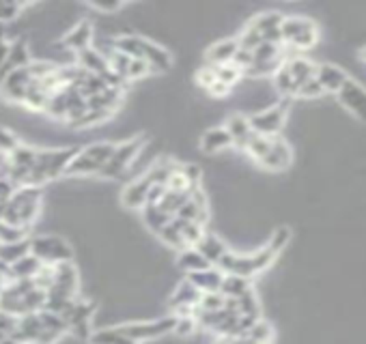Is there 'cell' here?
Returning a JSON list of instances; mask_svg holds the SVG:
<instances>
[{"mask_svg":"<svg viewBox=\"0 0 366 344\" xmlns=\"http://www.w3.org/2000/svg\"><path fill=\"white\" fill-rule=\"evenodd\" d=\"M78 153H80L78 148L39 151V155H37V162H34L24 187H42L44 183L61 177L63 172H67L69 164L73 162V158H76Z\"/></svg>","mask_w":366,"mask_h":344,"instance_id":"obj_1","label":"cell"},{"mask_svg":"<svg viewBox=\"0 0 366 344\" xmlns=\"http://www.w3.org/2000/svg\"><path fill=\"white\" fill-rule=\"evenodd\" d=\"M42 189L39 187H18L11 200L7 203L5 215L0 222H7L13 226H28L37 213H39Z\"/></svg>","mask_w":366,"mask_h":344,"instance_id":"obj_2","label":"cell"},{"mask_svg":"<svg viewBox=\"0 0 366 344\" xmlns=\"http://www.w3.org/2000/svg\"><path fill=\"white\" fill-rule=\"evenodd\" d=\"M117 146L110 144V142H99V144H93L84 151H80L73 162L69 164L67 172L65 174H91V172H99L108 162L110 158L115 155Z\"/></svg>","mask_w":366,"mask_h":344,"instance_id":"obj_3","label":"cell"},{"mask_svg":"<svg viewBox=\"0 0 366 344\" xmlns=\"http://www.w3.org/2000/svg\"><path fill=\"white\" fill-rule=\"evenodd\" d=\"M280 30L293 48H313L317 44V26L306 18H284Z\"/></svg>","mask_w":366,"mask_h":344,"instance_id":"obj_4","label":"cell"},{"mask_svg":"<svg viewBox=\"0 0 366 344\" xmlns=\"http://www.w3.org/2000/svg\"><path fill=\"white\" fill-rule=\"evenodd\" d=\"M30 254L42 258L46 265H58L71 260V248L61 237H37L30 239Z\"/></svg>","mask_w":366,"mask_h":344,"instance_id":"obj_5","label":"cell"},{"mask_svg":"<svg viewBox=\"0 0 366 344\" xmlns=\"http://www.w3.org/2000/svg\"><path fill=\"white\" fill-rule=\"evenodd\" d=\"M286 108H289V99H284L280 106H274L265 112H259V114H254V117H250V125H252L254 134L274 138L284 123Z\"/></svg>","mask_w":366,"mask_h":344,"instance_id":"obj_6","label":"cell"},{"mask_svg":"<svg viewBox=\"0 0 366 344\" xmlns=\"http://www.w3.org/2000/svg\"><path fill=\"white\" fill-rule=\"evenodd\" d=\"M140 146H142V138H134V140H130V142L119 144L117 151H115V155L110 158V162L99 170V174L106 177V179H117V177H121V172H123V170L132 164V160L138 155Z\"/></svg>","mask_w":366,"mask_h":344,"instance_id":"obj_7","label":"cell"},{"mask_svg":"<svg viewBox=\"0 0 366 344\" xmlns=\"http://www.w3.org/2000/svg\"><path fill=\"white\" fill-rule=\"evenodd\" d=\"M177 327V319H162L156 323H134V325H123L119 327L121 333H125L132 340H151L158 336H164L168 331H172Z\"/></svg>","mask_w":366,"mask_h":344,"instance_id":"obj_8","label":"cell"},{"mask_svg":"<svg viewBox=\"0 0 366 344\" xmlns=\"http://www.w3.org/2000/svg\"><path fill=\"white\" fill-rule=\"evenodd\" d=\"M30 82H32L30 71H28V67H24V69H18V71H13L11 75H7L5 82L0 84V89H3V95H5L9 101L24 103Z\"/></svg>","mask_w":366,"mask_h":344,"instance_id":"obj_9","label":"cell"},{"mask_svg":"<svg viewBox=\"0 0 366 344\" xmlns=\"http://www.w3.org/2000/svg\"><path fill=\"white\" fill-rule=\"evenodd\" d=\"M339 97H341V103H343L347 110H351L358 119L366 121V91H364L358 82L347 80L345 87L341 89Z\"/></svg>","mask_w":366,"mask_h":344,"instance_id":"obj_10","label":"cell"},{"mask_svg":"<svg viewBox=\"0 0 366 344\" xmlns=\"http://www.w3.org/2000/svg\"><path fill=\"white\" fill-rule=\"evenodd\" d=\"M259 164L263 168H267V170H284L291 164V148H289V144L282 138L274 136L272 138V151L267 153V155Z\"/></svg>","mask_w":366,"mask_h":344,"instance_id":"obj_11","label":"cell"},{"mask_svg":"<svg viewBox=\"0 0 366 344\" xmlns=\"http://www.w3.org/2000/svg\"><path fill=\"white\" fill-rule=\"evenodd\" d=\"M28 65H30V60H28V46H26V42L24 39L11 42V54H9L7 63L3 65V69H0V84L5 82L7 75H11L18 69H24Z\"/></svg>","mask_w":366,"mask_h":344,"instance_id":"obj_12","label":"cell"},{"mask_svg":"<svg viewBox=\"0 0 366 344\" xmlns=\"http://www.w3.org/2000/svg\"><path fill=\"white\" fill-rule=\"evenodd\" d=\"M153 187V181L149 179V174L140 177L138 181L130 183L123 192V205L127 207H142L146 205V198H149V189Z\"/></svg>","mask_w":366,"mask_h":344,"instance_id":"obj_13","label":"cell"},{"mask_svg":"<svg viewBox=\"0 0 366 344\" xmlns=\"http://www.w3.org/2000/svg\"><path fill=\"white\" fill-rule=\"evenodd\" d=\"M42 329H44V323H42V317H39V312H32V314H26V317H20V323H18V329L13 331V340H18V342H32L34 344V340L39 338V333H42Z\"/></svg>","mask_w":366,"mask_h":344,"instance_id":"obj_14","label":"cell"},{"mask_svg":"<svg viewBox=\"0 0 366 344\" xmlns=\"http://www.w3.org/2000/svg\"><path fill=\"white\" fill-rule=\"evenodd\" d=\"M317 80L321 82V87L329 93H341V89L345 87V82L349 80L347 73L334 65H321L317 69Z\"/></svg>","mask_w":366,"mask_h":344,"instance_id":"obj_15","label":"cell"},{"mask_svg":"<svg viewBox=\"0 0 366 344\" xmlns=\"http://www.w3.org/2000/svg\"><path fill=\"white\" fill-rule=\"evenodd\" d=\"M237 52H239V39H227V42H220L209 48L207 60L211 63V67H222V65L233 63Z\"/></svg>","mask_w":366,"mask_h":344,"instance_id":"obj_16","label":"cell"},{"mask_svg":"<svg viewBox=\"0 0 366 344\" xmlns=\"http://www.w3.org/2000/svg\"><path fill=\"white\" fill-rule=\"evenodd\" d=\"M44 260L37 258L34 254H28L24 258H20L18 262L11 265V282L15 280H28V278H37L39 272L44 269Z\"/></svg>","mask_w":366,"mask_h":344,"instance_id":"obj_17","label":"cell"},{"mask_svg":"<svg viewBox=\"0 0 366 344\" xmlns=\"http://www.w3.org/2000/svg\"><path fill=\"white\" fill-rule=\"evenodd\" d=\"M91 39H93V28H91V24H89V22H80V24H76V26H73V28L65 34L63 44H65L67 48H71V50L82 52V50L89 48Z\"/></svg>","mask_w":366,"mask_h":344,"instance_id":"obj_18","label":"cell"},{"mask_svg":"<svg viewBox=\"0 0 366 344\" xmlns=\"http://www.w3.org/2000/svg\"><path fill=\"white\" fill-rule=\"evenodd\" d=\"M227 129H229V134L233 138V144H237L241 148H246L250 144L252 136H254L250 119H244V117H239V114H233V117L227 121Z\"/></svg>","mask_w":366,"mask_h":344,"instance_id":"obj_19","label":"cell"},{"mask_svg":"<svg viewBox=\"0 0 366 344\" xmlns=\"http://www.w3.org/2000/svg\"><path fill=\"white\" fill-rule=\"evenodd\" d=\"M284 67H286L289 73L293 75V80H296L298 91H300L302 84H306L308 80L317 78V69H319V67H315V65H313L310 60H306V58H289V60L284 63Z\"/></svg>","mask_w":366,"mask_h":344,"instance_id":"obj_20","label":"cell"},{"mask_svg":"<svg viewBox=\"0 0 366 344\" xmlns=\"http://www.w3.org/2000/svg\"><path fill=\"white\" fill-rule=\"evenodd\" d=\"M233 144V138L229 134L227 127H215V129H209L203 134V140H201V148L205 153H215V151H222L227 146Z\"/></svg>","mask_w":366,"mask_h":344,"instance_id":"obj_21","label":"cell"},{"mask_svg":"<svg viewBox=\"0 0 366 344\" xmlns=\"http://www.w3.org/2000/svg\"><path fill=\"white\" fill-rule=\"evenodd\" d=\"M54 284L65 288L67 293L76 295L78 288V272L71 262H58L54 265Z\"/></svg>","mask_w":366,"mask_h":344,"instance_id":"obj_22","label":"cell"},{"mask_svg":"<svg viewBox=\"0 0 366 344\" xmlns=\"http://www.w3.org/2000/svg\"><path fill=\"white\" fill-rule=\"evenodd\" d=\"M190 282L196 286V288H203V291H209V293H215L222 288V274L215 272V269H203V272H194L190 276Z\"/></svg>","mask_w":366,"mask_h":344,"instance_id":"obj_23","label":"cell"},{"mask_svg":"<svg viewBox=\"0 0 366 344\" xmlns=\"http://www.w3.org/2000/svg\"><path fill=\"white\" fill-rule=\"evenodd\" d=\"M142 60H146L151 67H158V69H168L170 67L168 52H164L160 46L146 42V39H142Z\"/></svg>","mask_w":366,"mask_h":344,"instance_id":"obj_24","label":"cell"},{"mask_svg":"<svg viewBox=\"0 0 366 344\" xmlns=\"http://www.w3.org/2000/svg\"><path fill=\"white\" fill-rule=\"evenodd\" d=\"M28 254H30V239L20 243H0V260L7 265H13Z\"/></svg>","mask_w":366,"mask_h":344,"instance_id":"obj_25","label":"cell"},{"mask_svg":"<svg viewBox=\"0 0 366 344\" xmlns=\"http://www.w3.org/2000/svg\"><path fill=\"white\" fill-rule=\"evenodd\" d=\"M201 293L198 288L192 284V282H186V284H181L179 291L175 293V297L170 299V305H175V308H186V305H194L201 301Z\"/></svg>","mask_w":366,"mask_h":344,"instance_id":"obj_26","label":"cell"},{"mask_svg":"<svg viewBox=\"0 0 366 344\" xmlns=\"http://www.w3.org/2000/svg\"><path fill=\"white\" fill-rule=\"evenodd\" d=\"M198 252H201L209 262H217L220 258H222V256L227 254V248H225V243L220 241V239H215V237H211V235H205V237L201 239V243H198Z\"/></svg>","mask_w":366,"mask_h":344,"instance_id":"obj_27","label":"cell"},{"mask_svg":"<svg viewBox=\"0 0 366 344\" xmlns=\"http://www.w3.org/2000/svg\"><path fill=\"white\" fill-rule=\"evenodd\" d=\"M222 291L227 297H233V299H239V297H244L248 291H250V282H248V278H244V276H235V274H229L227 278H225V282H222Z\"/></svg>","mask_w":366,"mask_h":344,"instance_id":"obj_28","label":"cell"},{"mask_svg":"<svg viewBox=\"0 0 366 344\" xmlns=\"http://www.w3.org/2000/svg\"><path fill=\"white\" fill-rule=\"evenodd\" d=\"M175 224L179 226V231H181L183 239H186V243L198 246L201 239L205 237V233H203V224H198V222H188V219L175 217Z\"/></svg>","mask_w":366,"mask_h":344,"instance_id":"obj_29","label":"cell"},{"mask_svg":"<svg viewBox=\"0 0 366 344\" xmlns=\"http://www.w3.org/2000/svg\"><path fill=\"white\" fill-rule=\"evenodd\" d=\"M179 267L188 272H203V269H209V260L198 252V250H186L179 258Z\"/></svg>","mask_w":366,"mask_h":344,"instance_id":"obj_30","label":"cell"},{"mask_svg":"<svg viewBox=\"0 0 366 344\" xmlns=\"http://www.w3.org/2000/svg\"><path fill=\"white\" fill-rule=\"evenodd\" d=\"M28 239V226H13L0 222V243H20Z\"/></svg>","mask_w":366,"mask_h":344,"instance_id":"obj_31","label":"cell"},{"mask_svg":"<svg viewBox=\"0 0 366 344\" xmlns=\"http://www.w3.org/2000/svg\"><path fill=\"white\" fill-rule=\"evenodd\" d=\"M144 222L149 224V228H153V231L160 233L166 224L172 222V215L164 213L158 205H144Z\"/></svg>","mask_w":366,"mask_h":344,"instance_id":"obj_32","label":"cell"},{"mask_svg":"<svg viewBox=\"0 0 366 344\" xmlns=\"http://www.w3.org/2000/svg\"><path fill=\"white\" fill-rule=\"evenodd\" d=\"M91 344H136V340L127 338L119 329H101L91 336Z\"/></svg>","mask_w":366,"mask_h":344,"instance_id":"obj_33","label":"cell"},{"mask_svg":"<svg viewBox=\"0 0 366 344\" xmlns=\"http://www.w3.org/2000/svg\"><path fill=\"white\" fill-rule=\"evenodd\" d=\"M274 84H276V91L282 93V95H298V84H296V80H293V75L289 73V69L284 65L274 75Z\"/></svg>","mask_w":366,"mask_h":344,"instance_id":"obj_34","label":"cell"},{"mask_svg":"<svg viewBox=\"0 0 366 344\" xmlns=\"http://www.w3.org/2000/svg\"><path fill=\"white\" fill-rule=\"evenodd\" d=\"M246 151L250 153V155H252L256 162H261V160L267 155V153L272 151V138L254 134V136H252V140H250V144L246 146Z\"/></svg>","mask_w":366,"mask_h":344,"instance_id":"obj_35","label":"cell"},{"mask_svg":"<svg viewBox=\"0 0 366 344\" xmlns=\"http://www.w3.org/2000/svg\"><path fill=\"white\" fill-rule=\"evenodd\" d=\"M67 110H69V103H67V91L63 89V91H58V93L52 95V99H50L46 112L50 114V117H54V119H67Z\"/></svg>","mask_w":366,"mask_h":344,"instance_id":"obj_36","label":"cell"},{"mask_svg":"<svg viewBox=\"0 0 366 344\" xmlns=\"http://www.w3.org/2000/svg\"><path fill=\"white\" fill-rule=\"evenodd\" d=\"M282 22H284V18L278 15V13H263V15H256V18L252 20L250 26H254V28L259 30L261 34H265V32H270V30L280 28Z\"/></svg>","mask_w":366,"mask_h":344,"instance_id":"obj_37","label":"cell"},{"mask_svg":"<svg viewBox=\"0 0 366 344\" xmlns=\"http://www.w3.org/2000/svg\"><path fill=\"white\" fill-rule=\"evenodd\" d=\"M201 310L205 312H215V310H225L227 308V295L225 293H207L201 297Z\"/></svg>","mask_w":366,"mask_h":344,"instance_id":"obj_38","label":"cell"},{"mask_svg":"<svg viewBox=\"0 0 366 344\" xmlns=\"http://www.w3.org/2000/svg\"><path fill=\"white\" fill-rule=\"evenodd\" d=\"M261 44H263V34H261L259 30H256L254 26H248V28L241 32V37H239V48L250 50V52H254Z\"/></svg>","mask_w":366,"mask_h":344,"instance_id":"obj_39","label":"cell"},{"mask_svg":"<svg viewBox=\"0 0 366 344\" xmlns=\"http://www.w3.org/2000/svg\"><path fill=\"white\" fill-rule=\"evenodd\" d=\"M215 75L220 82H225L227 87H233L239 78H241V69L233 63L229 65H222V67H215Z\"/></svg>","mask_w":366,"mask_h":344,"instance_id":"obj_40","label":"cell"},{"mask_svg":"<svg viewBox=\"0 0 366 344\" xmlns=\"http://www.w3.org/2000/svg\"><path fill=\"white\" fill-rule=\"evenodd\" d=\"M113 117V112L108 110H89L80 121H76L71 127H91V125H97V123H103Z\"/></svg>","mask_w":366,"mask_h":344,"instance_id":"obj_41","label":"cell"},{"mask_svg":"<svg viewBox=\"0 0 366 344\" xmlns=\"http://www.w3.org/2000/svg\"><path fill=\"white\" fill-rule=\"evenodd\" d=\"M160 235H162V239H164L168 246H175V248H183V246H186V239H183L181 231H179V226L175 224V219L162 228Z\"/></svg>","mask_w":366,"mask_h":344,"instance_id":"obj_42","label":"cell"},{"mask_svg":"<svg viewBox=\"0 0 366 344\" xmlns=\"http://www.w3.org/2000/svg\"><path fill=\"white\" fill-rule=\"evenodd\" d=\"M246 336L252 338V340H256V342L270 344V340H272V327H270L267 323H263V321H256V323L252 325V329H250Z\"/></svg>","mask_w":366,"mask_h":344,"instance_id":"obj_43","label":"cell"},{"mask_svg":"<svg viewBox=\"0 0 366 344\" xmlns=\"http://www.w3.org/2000/svg\"><path fill=\"white\" fill-rule=\"evenodd\" d=\"M18 323H20V317L0 310V333H3L5 338H11L13 336V331L18 329Z\"/></svg>","mask_w":366,"mask_h":344,"instance_id":"obj_44","label":"cell"},{"mask_svg":"<svg viewBox=\"0 0 366 344\" xmlns=\"http://www.w3.org/2000/svg\"><path fill=\"white\" fill-rule=\"evenodd\" d=\"M18 146H20L18 138H15L9 129L0 127V153H5V155H11V153H13Z\"/></svg>","mask_w":366,"mask_h":344,"instance_id":"obj_45","label":"cell"},{"mask_svg":"<svg viewBox=\"0 0 366 344\" xmlns=\"http://www.w3.org/2000/svg\"><path fill=\"white\" fill-rule=\"evenodd\" d=\"M323 93H325V89L321 87V82H319L317 78H313V80H308L306 84L300 87L298 97H306V99H310V97H319V95H323Z\"/></svg>","mask_w":366,"mask_h":344,"instance_id":"obj_46","label":"cell"},{"mask_svg":"<svg viewBox=\"0 0 366 344\" xmlns=\"http://www.w3.org/2000/svg\"><path fill=\"white\" fill-rule=\"evenodd\" d=\"M215 80H217V75H215V67H203V69H198V73H196V82L203 87V89H211L213 84H215Z\"/></svg>","mask_w":366,"mask_h":344,"instance_id":"obj_47","label":"cell"},{"mask_svg":"<svg viewBox=\"0 0 366 344\" xmlns=\"http://www.w3.org/2000/svg\"><path fill=\"white\" fill-rule=\"evenodd\" d=\"M151 69V65L146 60H140V58H132V65H130V71H127V80H136V78H142Z\"/></svg>","mask_w":366,"mask_h":344,"instance_id":"obj_48","label":"cell"},{"mask_svg":"<svg viewBox=\"0 0 366 344\" xmlns=\"http://www.w3.org/2000/svg\"><path fill=\"white\" fill-rule=\"evenodd\" d=\"M22 9H24V5H20V3H0V22L15 20Z\"/></svg>","mask_w":366,"mask_h":344,"instance_id":"obj_49","label":"cell"},{"mask_svg":"<svg viewBox=\"0 0 366 344\" xmlns=\"http://www.w3.org/2000/svg\"><path fill=\"white\" fill-rule=\"evenodd\" d=\"M233 65H237L241 71H244V69H250V67L254 65V52L239 48V52H237L235 58H233Z\"/></svg>","mask_w":366,"mask_h":344,"instance_id":"obj_50","label":"cell"},{"mask_svg":"<svg viewBox=\"0 0 366 344\" xmlns=\"http://www.w3.org/2000/svg\"><path fill=\"white\" fill-rule=\"evenodd\" d=\"M194 327H196V321H194L192 317H181V319H177L175 331H177L179 336H190V333L194 331Z\"/></svg>","mask_w":366,"mask_h":344,"instance_id":"obj_51","label":"cell"},{"mask_svg":"<svg viewBox=\"0 0 366 344\" xmlns=\"http://www.w3.org/2000/svg\"><path fill=\"white\" fill-rule=\"evenodd\" d=\"M166 192H168V187H166V185H158V183H153V187L149 189V198H146V205H160L162 198L166 196Z\"/></svg>","mask_w":366,"mask_h":344,"instance_id":"obj_52","label":"cell"},{"mask_svg":"<svg viewBox=\"0 0 366 344\" xmlns=\"http://www.w3.org/2000/svg\"><path fill=\"white\" fill-rule=\"evenodd\" d=\"M61 336H63L61 331H54V329L44 327V329H42V333H39V338L34 340V344H54V342H56Z\"/></svg>","mask_w":366,"mask_h":344,"instance_id":"obj_53","label":"cell"},{"mask_svg":"<svg viewBox=\"0 0 366 344\" xmlns=\"http://www.w3.org/2000/svg\"><path fill=\"white\" fill-rule=\"evenodd\" d=\"M183 174H186V179L190 181L192 187L198 185V181H201V168L198 166H183Z\"/></svg>","mask_w":366,"mask_h":344,"instance_id":"obj_54","label":"cell"},{"mask_svg":"<svg viewBox=\"0 0 366 344\" xmlns=\"http://www.w3.org/2000/svg\"><path fill=\"white\" fill-rule=\"evenodd\" d=\"M9 54H11V44L5 39V37H0V69H3V65L7 63Z\"/></svg>","mask_w":366,"mask_h":344,"instance_id":"obj_55","label":"cell"},{"mask_svg":"<svg viewBox=\"0 0 366 344\" xmlns=\"http://www.w3.org/2000/svg\"><path fill=\"white\" fill-rule=\"evenodd\" d=\"M9 170H11L9 155H5V153H0V181H3V179H9Z\"/></svg>","mask_w":366,"mask_h":344,"instance_id":"obj_56","label":"cell"},{"mask_svg":"<svg viewBox=\"0 0 366 344\" xmlns=\"http://www.w3.org/2000/svg\"><path fill=\"white\" fill-rule=\"evenodd\" d=\"M231 91V87H227L225 82H220V80H215V84L209 89V95H213V97H225L227 93Z\"/></svg>","mask_w":366,"mask_h":344,"instance_id":"obj_57","label":"cell"},{"mask_svg":"<svg viewBox=\"0 0 366 344\" xmlns=\"http://www.w3.org/2000/svg\"><path fill=\"white\" fill-rule=\"evenodd\" d=\"M93 7L97 9V11H117L119 7H121V3H93Z\"/></svg>","mask_w":366,"mask_h":344,"instance_id":"obj_58","label":"cell"},{"mask_svg":"<svg viewBox=\"0 0 366 344\" xmlns=\"http://www.w3.org/2000/svg\"><path fill=\"white\" fill-rule=\"evenodd\" d=\"M0 344H22V342H18V340H13V338H5Z\"/></svg>","mask_w":366,"mask_h":344,"instance_id":"obj_59","label":"cell"},{"mask_svg":"<svg viewBox=\"0 0 366 344\" xmlns=\"http://www.w3.org/2000/svg\"><path fill=\"white\" fill-rule=\"evenodd\" d=\"M362 56H364V58H366V50H364V52H362Z\"/></svg>","mask_w":366,"mask_h":344,"instance_id":"obj_60","label":"cell"}]
</instances>
